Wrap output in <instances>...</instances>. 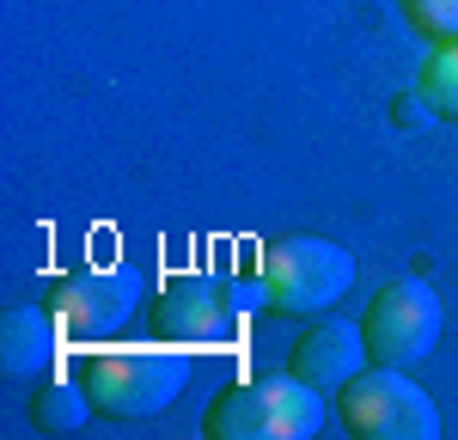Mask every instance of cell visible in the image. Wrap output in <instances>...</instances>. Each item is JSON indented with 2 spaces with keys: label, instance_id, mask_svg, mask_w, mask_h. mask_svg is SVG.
I'll list each match as a JSON object with an SVG mask.
<instances>
[{
  "label": "cell",
  "instance_id": "cell-1",
  "mask_svg": "<svg viewBox=\"0 0 458 440\" xmlns=\"http://www.w3.org/2000/svg\"><path fill=\"white\" fill-rule=\"evenodd\" d=\"M73 379L86 385L92 410H105L116 422H147L183 392L190 361L165 349V336L159 343H105L73 361Z\"/></svg>",
  "mask_w": 458,
  "mask_h": 440
},
{
  "label": "cell",
  "instance_id": "cell-2",
  "mask_svg": "<svg viewBox=\"0 0 458 440\" xmlns=\"http://www.w3.org/2000/svg\"><path fill=\"white\" fill-rule=\"evenodd\" d=\"M214 440H312L324 428V392L300 373H269V379H239L208 403Z\"/></svg>",
  "mask_w": 458,
  "mask_h": 440
},
{
  "label": "cell",
  "instance_id": "cell-3",
  "mask_svg": "<svg viewBox=\"0 0 458 440\" xmlns=\"http://www.w3.org/2000/svg\"><path fill=\"white\" fill-rule=\"evenodd\" d=\"M257 288H263V306H276L287 318H306V312L336 306L354 288V257L349 245H330L312 233L276 239L257 251Z\"/></svg>",
  "mask_w": 458,
  "mask_h": 440
},
{
  "label": "cell",
  "instance_id": "cell-4",
  "mask_svg": "<svg viewBox=\"0 0 458 440\" xmlns=\"http://www.w3.org/2000/svg\"><path fill=\"white\" fill-rule=\"evenodd\" d=\"M336 422L354 440H434L440 435V410L410 379V367H373V361L336 392Z\"/></svg>",
  "mask_w": 458,
  "mask_h": 440
},
{
  "label": "cell",
  "instance_id": "cell-5",
  "mask_svg": "<svg viewBox=\"0 0 458 440\" xmlns=\"http://www.w3.org/2000/svg\"><path fill=\"white\" fill-rule=\"evenodd\" d=\"M141 293H147L141 269L105 263V269H68V275H55L49 293H43V306H49V318L62 325V336L98 343V336H110V330H123L135 318Z\"/></svg>",
  "mask_w": 458,
  "mask_h": 440
},
{
  "label": "cell",
  "instance_id": "cell-6",
  "mask_svg": "<svg viewBox=\"0 0 458 440\" xmlns=\"http://www.w3.org/2000/svg\"><path fill=\"white\" fill-rule=\"evenodd\" d=\"M239 318H245L239 288L220 282V275H202V269L172 275L153 293V330L165 343H183V349H233L239 330H245Z\"/></svg>",
  "mask_w": 458,
  "mask_h": 440
},
{
  "label": "cell",
  "instance_id": "cell-7",
  "mask_svg": "<svg viewBox=\"0 0 458 440\" xmlns=\"http://www.w3.org/2000/svg\"><path fill=\"white\" fill-rule=\"evenodd\" d=\"M440 325H446V306L428 282H391V288L373 293L367 318H360V336H367V361L373 367H416L422 355H434L440 343Z\"/></svg>",
  "mask_w": 458,
  "mask_h": 440
},
{
  "label": "cell",
  "instance_id": "cell-8",
  "mask_svg": "<svg viewBox=\"0 0 458 440\" xmlns=\"http://www.w3.org/2000/svg\"><path fill=\"white\" fill-rule=\"evenodd\" d=\"M360 367H367V336H360V325H349V318L312 325L293 343V355H287V373H300L318 392H343Z\"/></svg>",
  "mask_w": 458,
  "mask_h": 440
},
{
  "label": "cell",
  "instance_id": "cell-9",
  "mask_svg": "<svg viewBox=\"0 0 458 440\" xmlns=\"http://www.w3.org/2000/svg\"><path fill=\"white\" fill-rule=\"evenodd\" d=\"M55 343H62V325L49 318V306H13L0 312V367L6 379H31L55 361Z\"/></svg>",
  "mask_w": 458,
  "mask_h": 440
},
{
  "label": "cell",
  "instance_id": "cell-10",
  "mask_svg": "<svg viewBox=\"0 0 458 440\" xmlns=\"http://www.w3.org/2000/svg\"><path fill=\"white\" fill-rule=\"evenodd\" d=\"M86 416H92V398H86V385L73 373L31 392V422L43 435H73V428H86Z\"/></svg>",
  "mask_w": 458,
  "mask_h": 440
},
{
  "label": "cell",
  "instance_id": "cell-11",
  "mask_svg": "<svg viewBox=\"0 0 458 440\" xmlns=\"http://www.w3.org/2000/svg\"><path fill=\"white\" fill-rule=\"evenodd\" d=\"M416 92L428 98V110H434V116L458 123V43H434V55H428L422 86H416Z\"/></svg>",
  "mask_w": 458,
  "mask_h": 440
},
{
  "label": "cell",
  "instance_id": "cell-12",
  "mask_svg": "<svg viewBox=\"0 0 458 440\" xmlns=\"http://www.w3.org/2000/svg\"><path fill=\"white\" fill-rule=\"evenodd\" d=\"M428 43H458V0H397Z\"/></svg>",
  "mask_w": 458,
  "mask_h": 440
}]
</instances>
